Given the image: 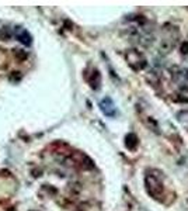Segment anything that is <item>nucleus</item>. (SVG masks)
<instances>
[{
	"label": "nucleus",
	"instance_id": "f257e3e1",
	"mask_svg": "<svg viewBox=\"0 0 188 211\" xmlns=\"http://www.w3.org/2000/svg\"><path fill=\"white\" fill-rule=\"evenodd\" d=\"M14 35L20 42H23L24 45H31V35L27 33V30L23 27H16L14 30Z\"/></svg>",
	"mask_w": 188,
	"mask_h": 211
},
{
	"label": "nucleus",
	"instance_id": "f03ea898",
	"mask_svg": "<svg viewBox=\"0 0 188 211\" xmlns=\"http://www.w3.org/2000/svg\"><path fill=\"white\" fill-rule=\"evenodd\" d=\"M100 107H101L102 113L105 114V115H114L115 114V106L114 103H112V100L111 99H104L101 103H100Z\"/></svg>",
	"mask_w": 188,
	"mask_h": 211
}]
</instances>
